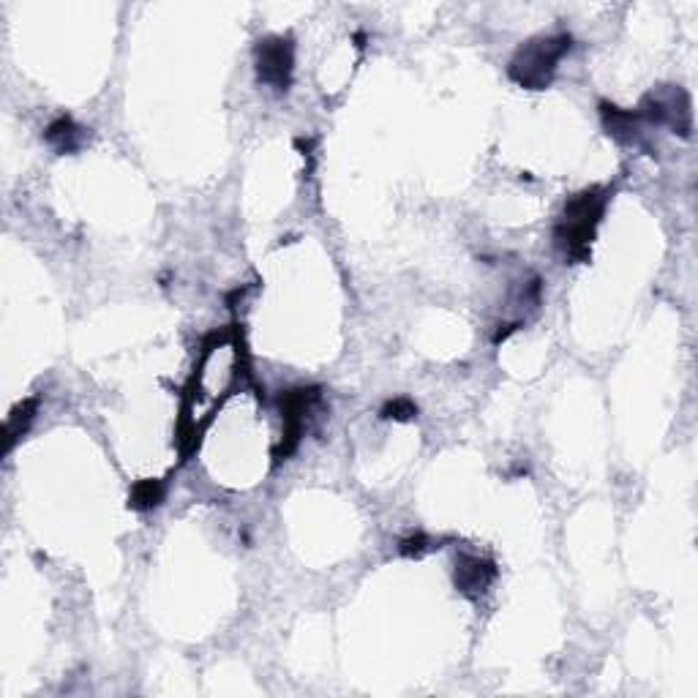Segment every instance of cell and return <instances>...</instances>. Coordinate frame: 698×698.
<instances>
[{"instance_id": "277c9868", "label": "cell", "mask_w": 698, "mask_h": 698, "mask_svg": "<svg viewBox=\"0 0 698 698\" xmlns=\"http://www.w3.org/2000/svg\"><path fill=\"white\" fill-rule=\"evenodd\" d=\"M254 66L257 80L273 90H290L292 71H295V44L287 36H268L254 47Z\"/></svg>"}, {"instance_id": "6da1fadb", "label": "cell", "mask_w": 698, "mask_h": 698, "mask_svg": "<svg viewBox=\"0 0 698 698\" xmlns=\"http://www.w3.org/2000/svg\"><path fill=\"white\" fill-rule=\"evenodd\" d=\"M611 191L603 186L581 191L565 202V210L554 227V243L570 262H587L592 240L598 232L603 213L609 208Z\"/></svg>"}, {"instance_id": "7a4b0ae2", "label": "cell", "mask_w": 698, "mask_h": 698, "mask_svg": "<svg viewBox=\"0 0 698 698\" xmlns=\"http://www.w3.org/2000/svg\"><path fill=\"white\" fill-rule=\"evenodd\" d=\"M570 47H573V39H570L568 33L529 39L527 44H521L519 50H516V55L510 58V80L527 90L549 88L554 74H557L559 63L568 55Z\"/></svg>"}, {"instance_id": "3957f363", "label": "cell", "mask_w": 698, "mask_h": 698, "mask_svg": "<svg viewBox=\"0 0 698 698\" xmlns=\"http://www.w3.org/2000/svg\"><path fill=\"white\" fill-rule=\"evenodd\" d=\"M690 107H693L690 96L679 85L677 88L674 85H663V88L647 93L636 112L647 123L669 126L679 137H690V131H693V110Z\"/></svg>"}, {"instance_id": "ba28073f", "label": "cell", "mask_w": 698, "mask_h": 698, "mask_svg": "<svg viewBox=\"0 0 698 698\" xmlns=\"http://www.w3.org/2000/svg\"><path fill=\"white\" fill-rule=\"evenodd\" d=\"M36 418V399H28L17 404L11 409V415L6 418V426H3V450L9 453L14 448V442L30 429V423Z\"/></svg>"}, {"instance_id": "8fae6325", "label": "cell", "mask_w": 698, "mask_h": 698, "mask_svg": "<svg viewBox=\"0 0 698 698\" xmlns=\"http://www.w3.org/2000/svg\"><path fill=\"white\" fill-rule=\"evenodd\" d=\"M399 551L404 554V557H423L426 551H431V540L423 535V532H418V535H409V538H404L399 543Z\"/></svg>"}, {"instance_id": "52a82bcc", "label": "cell", "mask_w": 698, "mask_h": 698, "mask_svg": "<svg viewBox=\"0 0 698 698\" xmlns=\"http://www.w3.org/2000/svg\"><path fill=\"white\" fill-rule=\"evenodd\" d=\"M44 137H47V142H50L58 153H74V150L85 142V129L63 115V118H58L55 123H50V129L44 131Z\"/></svg>"}, {"instance_id": "9c48e42d", "label": "cell", "mask_w": 698, "mask_h": 698, "mask_svg": "<svg viewBox=\"0 0 698 698\" xmlns=\"http://www.w3.org/2000/svg\"><path fill=\"white\" fill-rule=\"evenodd\" d=\"M161 499H164V483L161 480H140L131 489L129 505L134 510H153L159 508Z\"/></svg>"}, {"instance_id": "5b68a950", "label": "cell", "mask_w": 698, "mask_h": 698, "mask_svg": "<svg viewBox=\"0 0 698 698\" xmlns=\"http://www.w3.org/2000/svg\"><path fill=\"white\" fill-rule=\"evenodd\" d=\"M497 579V568L491 559L472 557V554H464L456 562V573H453V581H456V589L469 600H478L480 595H486L489 587Z\"/></svg>"}, {"instance_id": "8992f818", "label": "cell", "mask_w": 698, "mask_h": 698, "mask_svg": "<svg viewBox=\"0 0 698 698\" xmlns=\"http://www.w3.org/2000/svg\"><path fill=\"white\" fill-rule=\"evenodd\" d=\"M600 118H603V126L609 129V134L617 142H625V145H639L641 142V115L636 110H619L614 104H600Z\"/></svg>"}, {"instance_id": "30bf717a", "label": "cell", "mask_w": 698, "mask_h": 698, "mask_svg": "<svg viewBox=\"0 0 698 698\" xmlns=\"http://www.w3.org/2000/svg\"><path fill=\"white\" fill-rule=\"evenodd\" d=\"M418 415V407L415 401L409 399H393L382 407V418L385 420H412Z\"/></svg>"}]
</instances>
